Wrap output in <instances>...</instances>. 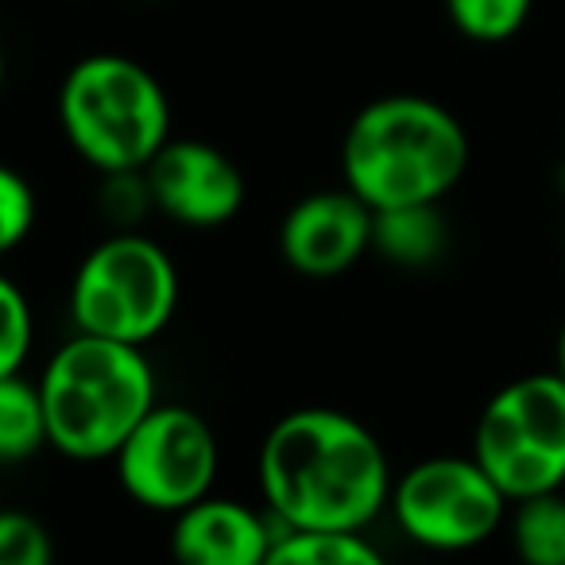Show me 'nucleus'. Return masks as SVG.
I'll list each match as a JSON object with an SVG mask.
<instances>
[{
    "instance_id": "nucleus-1",
    "label": "nucleus",
    "mask_w": 565,
    "mask_h": 565,
    "mask_svg": "<svg viewBox=\"0 0 565 565\" xmlns=\"http://www.w3.org/2000/svg\"><path fill=\"white\" fill-rule=\"evenodd\" d=\"M259 488L287 531L349 534H361L395 492L376 434L330 407L291 411L267 430Z\"/></svg>"
},
{
    "instance_id": "nucleus-2",
    "label": "nucleus",
    "mask_w": 565,
    "mask_h": 565,
    "mask_svg": "<svg viewBox=\"0 0 565 565\" xmlns=\"http://www.w3.org/2000/svg\"><path fill=\"white\" fill-rule=\"evenodd\" d=\"M469 132L418 94H392L364 105L341 140L345 186L376 213L438 205L469 171Z\"/></svg>"
},
{
    "instance_id": "nucleus-3",
    "label": "nucleus",
    "mask_w": 565,
    "mask_h": 565,
    "mask_svg": "<svg viewBox=\"0 0 565 565\" xmlns=\"http://www.w3.org/2000/svg\"><path fill=\"white\" fill-rule=\"evenodd\" d=\"M47 434L74 461L117 457L132 430L156 411V372L140 345L78 333L35 380Z\"/></svg>"
},
{
    "instance_id": "nucleus-4",
    "label": "nucleus",
    "mask_w": 565,
    "mask_h": 565,
    "mask_svg": "<svg viewBox=\"0 0 565 565\" xmlns=\"http://www.w3.org/2000/svg\"><path fill=\"white\" fill-rule=\"evenodd\" d=\"M58 120L71 148L102 174L148 171L171 143V105L159 78L125 55H89L58 89Z\"/></svg>"
},
{
    "instance_id": "nucleus-5",
    "label": "nucleus",
    "mask_w": 565,
    "mask_h": 565,
    "mask_svg": "<svg viewBox=\"0 0 565 565\" xmlns=\"http://www.w3.org/2000/svg\"><path fill=\"white\" fill-rule=\"evenodd\" d=\"M179 310V271L163 244L117 233L89 248L71 282V318L78 333L148 345Z\"/></svg>"
},
{
    "instance_id": "nucleus-6",
    "label": "nucleus",
    "mask_w": 565,
    "mask_h": 565,
    "mask_svg": "<svg viewBox=\"0 0 565 565\" xmlns=\"http://www.w3.org/2000/svg\"><path fill=\"white\" fill-rule=\"evenodd\" d=\"M472 457L515 503L565 484V380L557 369L511 380L488 399Z\"/></svg>"
},
{
    "instance_id": "nucleus-7",
    "label": "nucleus",
    "mask_w": 565,
    "mask_h": 565,
    "mask_svg": "<svg viewBox=\"0 0 565 565\" xmlns=\"http://www.w3.org/2000/svg\"><path fill=\"white\" fill-rule=\"evenodd\" d=\"M117 477L136 503L151 511H186L213 488L221 449L210 423L179 403H156L148 418L120 446Z\"/></svg>"
},
{
    "instance_id": "nucleus-8",
    "label": "nucleus",
    "mask_w": 565,
    "mask_h": 565,
    "mask_svg": "<svg viewBox=\"0 0 565 565\" xmlns=\"http://www.w3.org/2000/svg\"><path fill=\"white\" fill-rule=\"evenodd\" d=\"M392 508L411 542L426 550H472L492 539L508 495L477 457H430L395 484Z\"/></svg>"
},
{
    "instance_id": "nucleus-9",
    "label": "nucleus",
    "mask_w": 565,
    "mask_h": 565,
    "mask_svg": "<svg viewBox=\"0 0 565 565\" xmlns=\"http://www.w3.org/2000/svg\"><path fill=\"white\" fill-rule=\"evenodd\" d=\"M151 205L190 228H217L244 205V174L221 148L205 140H171L148 171Z\"/></svg>"
},
{
    "instance_id": "nucleus-10",
    "label": "nucleus",
    "mask_w": 565,
    "mask_h": 565,
    "mask_svg": "<svg viewBox=\"0 0 565 565\" xmlns=\"http://www.w3.org/2000/svg\"><path fill=\"white\" fill-rule=\"evenodd\" d=\"M372 236H376V210L341 186L318 190L291 205L279 228V248L299 275L330 279L349 271L372 248Z\"/></svg>"
},
{
    "instance_id": "nucleus-11",
    "label": "nucleus",
    "mask_w": 565,
    "mask_h": 565,
    "mask_svg": "<svg viewBox=\"0 0 565 565\" xmlns=\"http://www.w3.org/2000/svg\"><path fill=\"white\" fill-rule=\"evenodd\" d=\"M275 542L267 519L248 503L205 495L174 515L171 554L179 565H264Z\"/></svg>"
},
{
    "instance_id": "nucleus-12",
    "label": "nucleus",
    "mask_w": 565,
    "mask_h": 565,
    "mask_svg": "<svg viewBox=\"0 0 565 565\" xmlns=\"http://www.w3.org/2000/svg\"><path fill=\"white\" fill-rule=\"evenodd\" d=\"M441 244H446V225L438 205H403V210L376 213L372 248H380V256H387L392 264L423 267L441 256Z\"/></svg>"
},
{
    "instance_id": "nucleus-13",
    "label": "nucleus",
    "mask_w": 565,
    "mask_h": 565,
    "mask_svg": "<svg viewBox=\"0 0 565 565\" xmlns=\"http://www.w3.org/2000/svg\"><path fill=\"white\" fill-rule=\"evenodd\" d=\"M43 446H51V434L40 384L24 376H0V457L28 461Z\"/></svg>"
},
{
    "instance_id": "nucleus-14",
    "label": "nucleus",
    "mask_w": 565,
    "mask_h": 565,
    "mask_svg": "<svg viewBox=\"0 0 565 565\" xmlns=\"http://www.w3.org/2000/svg\"><path fill=\"white\" fill-rule=\"evenodd\" d=\"M511 542L523 565H565V500L557 492L531 495L515 508Z\"/></svg>"
},
{
    "instance_id": "nucleus-15",
    "label": "nucleus",
    "mask_w": 565,
    "mask_h": 565,
    "mask_svg": "<svg viewBox=\"0 0 565 565\" xmlns=\"http://www.w3.org/2000/svg\"><path fill=\"white\" fill-rule=\"evenodd\" d=\"M264 565H387L372 542L349 531H282Z\"/></svg>"
},
{
    "instance_id": "nucleus-16",
    "label": "nucleus",
    "mask_w": 565,
    "mask_h": 565,
    "mask_svg": "<svg viewBox=\"0 0 565 565\" xmlns=\"http://www.w3.org/2000/svg\"><path fill=\"white\" fill-rule=\"evenodd\" d=\"M534 0H446L449 24L472 43H503L531 20Z\"/></svg>"
},
{
    "instance_id": "nucleus-17",
    "label": "nucleus",
    "mask_w": 565,
    "mask_h": 565,
    "mask_svg": "<svg viewBox=\"0 0 565 565\" xmlns=\"http://www.w3.org/2000/svg\"><path fill=\"white\" fill-rule=\"evenodd\" d=\"M32 302L12 279H0V376H20L32 353Z\"/></svg>"
},
{
    "instance_id": "nucleus-18",
    "label": "nucleus",
    "mask_w": 565,
    "mask_h": 565,
    "mask_svg": "<svg viewBox=\"0 0 565 565\" xmlns=\"http://www.w3.org/2000/svg\"><path fill=\"white\" fill-rule=\"evenodd\" d=\"M0 565H55L47 526L28 511L0 515Z\"/></svg>"
},
{
    "instance_id": "nucleus-19",
    "label": "nucleus",
    "mask_w": 565,
    "mask_h": 565,
    "mask_svg": "<svg viewBox=\"0 0 565 565\" xmlns=\"http://www.w3.org/2000/svg\"><path fill=\"white\" fill-rule=\"evenodd\" d=\"M35 186L12 167L0 171V248L12 252L35 228Z\"/></svg>"
},
{
    "instance_id": "nucleus-20",
    "label": "nucleus",
    "mask_w": 565,
    "mask_h": 565,
    "mask_svg": "<svg viewBox=\"0 0 565 565\" xmlns=\"http://www.w3.org/2000/svg\"><path fill=\"white\" fill-rule=\"evenodd\" d=\"M557 376L565 380V326H562V333H557Z\"/></svg>"
}]
</instances>
